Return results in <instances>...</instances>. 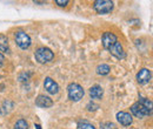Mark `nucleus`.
<instances>
[{
  "label": "nucleus",
  "instance_id": "15",
  "mask_svg": "<svg viewBox=\"0 0 153 129\" xmlns=\"http://www.w3.org/2000/svg\"><path fill=\"white\" fill-rule=\"evenodd\" d=\"M13 129H28V123H27L26 120L20 119V120H18V121L14 123Z\"/></svg>",
  "mask_w": 153,
  "mask_h": 129
},
{
  "label": "nucleus",
  "instance_id": "11",
  "mask_svg": "<svg viewBox=\"0 0 153 129\" xmlns=\"http://www.w3.org/2000/svg\"><path fill=\"white\" fill-rule=\"evenodd\" d=\"M36 106H38L40 108H50L53 106V101L50 96L46 95H39L36 99Z\"/></svg>",
  "mask_w": 153,
  "mask_h": 129
},
{
  "label": "nucleus",
  "instance_id": "17",
  "mask_svg": "<svg viewBox=\"0 0 153 129\" xmlns=\"http://www.w3.org/2000/svg\"><path fill=\"white\" fill-rule=\"evenodd\" d=\"M78 129H96V127L87 122V121H79L78 122Z\"/></svg>",
  "mask_w": 153,
  "mask_h": 129
},
{
  "label": "nucleus",
  "instance_id": "3",
  "mask_svg": "<svg viewBox=\"0 0 153 129\" xmlns=\"http://www.w3.org/2000/svg\"><path fill=\"white\" fill-rule=\"evenodd\" d=\"M113 7H114V4L113 1H110V0H96L93 2V8L99 14H108L112 12Z\"/></svg>",
  "mask_w": 153,
  "mask_h": 129
},
{
  "label": "nucleus",
  "instance_id": "16",
  "mask_svg": "<svg viewBox=\"0 0 153 129\" xmlns=\"http://www.w3.org/2000/svg\"><path fill=\"white\" fill-rule=\"evenodd\" d=\"M138 102H140L144 107H146L149 111H152V101L151 100H149V99H146V97H141L140 96V99H139V101Z\"/></svg>",
  "mask_w": 153,
  "mask_h": 129
},
{
  "label": "nucleus",
  "instance_id": "22",
  "mask_svg": "<svg viewBox=\"0 0 153 129\" xmlns=\"http://www.w3.org/2000/svg\"><path fill=\"white\" fill-rule=\"evenodd\" d=\"M33 2H34V4H40V5H42V4H45L44 1H36V0H34Z\"/></svg>",
  "mask_w": 153,
  "mask_h": 129
},
{
  "label": "nucleus",
  "instance_id": "6",
  "mask_svg": "<svg viewBox=\"0 0 153 129\" xmlns=\"http://www.w3.org/2000/svg\"><path fill=\"white\" fill-rule=\"evenodd\" d=\"M101 41H102V46H104V48L108 51V49L114 45L115 42L118 41V38H117L115 34L111 33V32H105V33L102 34Z\"/></svg>",
  "mask_w": 153,
  "mask_h": 129
},
{
  "label": "nucleus",
  "instance_id": "2",
  "mask_svg": "<svg viewBox=\"0 0 153 129\" xmlns=\"http://www.w3.org/2000/svg\"><path fill=\"white\" fill-rule=\"evenodd\" d=\"M84 94H85L84 88L79 83H70L67 86V95L71 101H74V102L80 101L82 99Z\"/></svg>",
  "mask_w": 153,
  "mask_h": 129
},
{
  "label": "nucleus",
  "instance_id": "13",
  "mask_svg": "<svg viewBox=\"0 0 153 129\" xmlns=\"http://www.w3.org/2000/svg\"><path fill=\"white\" fill-rule=\"evenodd\" d=\"M0 52L2 53H10V45H8V39L6 35L0 34Z\"/></svg>",
  "mask_w": 153,
  "mask_h": 129
},
{
  "label": "nucleus",
  "instance_id": "19",
  "mask_svg": "<svg viewBox=\"0 0 153 129\" xmlns=\"http://www.w3.org/2000/svg\"><path fill=\"white\" fill-rule=\"evenodd\" d=\"M86 108H87V111H94L99 108V106L96 105V103H93V102H90V103L86 106Z\"/></svg>",
  "mask_w": 153,
  "mask_h": 129
},
{
  "label": "nucleus",
  "instance_id": "23",
  "mask_svg": "<svg viewBox=\"0 0 153 129\" xmlns=\"http://www.w3.org/2000/svg\"><path fill=\"white\" fill-rule=\"evenodd\" d=\"M34 127L37 129H41V127H40V125H34Z\"/></svg>",
  "mask_w": 153,
  "mask_h": 129
},
{
  "label": "nucleus",
  "instance_id": "5",
  "mask_svg": "<svg viewBox=\"0 0 153 129\" xmlns=\"http://www.w3.org/2000/svg\"><path fill=\"white\" fill-rule=\"evenodd\" d=\"M131 113H132V115H134L138 119H144V117L152 114V111H149L146 107H144L140 102H135L131 106Z\"/></svg>",
  "mask_w": 153,
  "mask_h": 129
},
{
  "label": "nucleus",
  "instance_id": "18",
  "mask_svg": "<svg viewBox=\"0 0 153 129\" xmlns=\"http://www.w3.org/2000/svg\"><path fill=\"white\" fill-rule=\"evenodd\" d=\"M100 128L101 129H117L114 123L112 122H104V123H100Z\"/></svg>",
  "mask_w": 153,
  "mask_h": 129
},
{
  "label": "nucleus",
  "instance_id": "12",
  "mask_svg": "<svg viewBox=\"0 0 153 129\" xmlns=\"http://www.w3.org/2000/svg\"><path fill=\"white\" fill-rule=\"evenodd\" d=\"M102 95H104V91H102V88L100 86L96 85V86H92L90 88V96H91V99L100 100L102 97Z\"/></svg>",
  "mask_w": 153,
  "mask_h": 129
},
{
  "label": "nucleus",
  "instance_id": "14",
  "mask_svg": "<svg viewBox=\"0 0 153 129\" xmlns=\"http://www.w3.org/2000/svg\"><path fill=\"white\" fill-rule=\"evenodd\" d=\"M110 72H111V67L106 63H101L97 67V73L99 75H107Z\"/></svg>",
  "mask_w": 153,
  "mask_h": 129
},
{
  "label": "nucleus",
  "instance_id": "20",
  "mask_svg": "<svg viewBox=\"0 0 153 129\" xmlns=\"http://www.w3.org/2000/svg\"><path fill=\"white\" fill-rule=\"evenodd\" d=\"M54 2L57 4L58 6H60V7H64V6H66V5H67L70 1H68V0H56Z\"/></svg>",
  "mask_w": 153,
  "mask_h": 129
},
{
  "label": "nucleus",
  "instance_id": "21",
  "mask_svg": "<svg viewBox=\"0 0 153 129\" xmlns=\"http://www.w3.org/2000/svg\"><path fill=\"white\" fill-rule=\"evenodd\" d=\"M4 63H5V56H4L2 53H0V67H1Z\"/></svg>",
  "mask_w": 153,
  "mask_h": 129
},
{
  "label": "nucleus",
  "instance_id": "10",
  "mask_svg": "<svg viewBox=\"0 0 153 129\" xmlns=\"http://www.w3.org/2000/svg\"><path fill=\"white\" fill-rule=\"evenodd\" d=\"M44 88L46 89V92L54 95L59 92V85L52 79V77H46L44 81Z\"/></svg>",
  "mask_w": 153,
  "mask_h": 129
},
{
  "label": "nucleus",
  "instance_id": "1",
  "mask_svg": "<svg viewBox=\"0 0 153 129\" xmlns=\"http://www.w3.org/2000/svg\"><path fill=\"white\" fill-rule=\"evenodd\" d=\"M34 57L39 63H47L54 59V53L47 47H39L34 53Z\"/></svg>",
  "mask_w": 153,
  "mask_h": 129
},
{
  "label": "nucleus",
  "instance_id": "7",
  "mask_svg": "<svg viewBox=\"0 0 153 129\" xmlns=\"http://www.w3.org/2000/svg\"><path fill=\"white\" fill-rule=\"evenodd\" d=\"M117 120L124 127H128L133 122L132 115L130 113H127V111H119V113H117Z\"/></svg>",
  "mask_w": 153,
  "mask_h": 129
},
{
  "label": "nucleus",
  "instance_id": "9",
  "mask_svg": "<svg viewBox=\"0 0 153 129\" xmlns=\"http://www.w3.org/2000/svg\"><path fill=\"white\" fill-rule=\"evenodd\" d=\"M108 52L113 56H115L117 59H119V60H123V59L126 57V53H125V51H124V48H123V46H121V43L119 41L115 42L114 45L108 49Z\"/></svg>",
  "mask_w": 153,
  "mask_h": 129
},
{
  "label": "nucleus",
  "instance_id": "8",
  "mask_svg": "<svg viewBox=\"0 0 153 129\" xmlns=\"http://www.w3.org/2000/svg\"><path fill=\"white\" fill-rule=\"evenodd\" d=\"M151 77H152V73L149 68H143L140 69L138 74H137V81L139 85H146L151 81Z\"/></svg>",
  "mask_w": 153,
  "mask_h": 129
},
{
  "label": "nucleus",
  "instance_id": "4",
  "mask_svg": "<svg viewBox=\"0 0 153 129\" xmlns=\"http://www.w3.org/2000/svg\"><path fill=\"white\" fill-rule=\"evenodd\" d=\"M14 40H16V43L19 46L21 49H27L32 43L31 37L27 33H25L24 31L16 32L14 33Z\"/></svg>",
  "mask_w": 153,
  "mask_h": 129
}]
</instances>
